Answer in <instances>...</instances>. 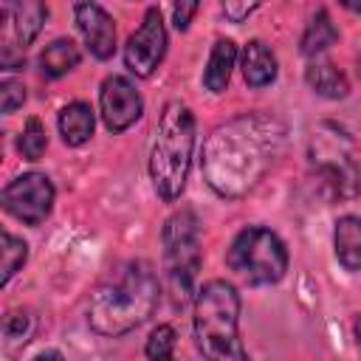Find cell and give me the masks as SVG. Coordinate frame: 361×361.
Wrapping results in <instances>:
<instances>
[{
    "label": "cell",
    "mask_w": 361,
    "mask_h": 361,
    "mask_svg": "<svg viewBox=\"0 0 361 361\" xmlns=\"http://www.w3.org/2000/svg\"><path fill=\"white\" fill-rule=\"evenodd\" d=\"M195 344L206 358L243 361L240 341V296L226 279H209L195 296Z\"/></svg>",
    "instance_id": "cell-4"
},
{
    "label": "cell",
    "mask_w": 361,
    "mask_h": 361,
    "mask_svg": "<svg viewBox=\"0 0 361 361\" xmlns=\"http://www.w3.org/2000/svg\"><path fill=\"white\" fill-rule=\"evenodd\" d=\"M243 76L251 87H268L276 79V56L262 39H251L243 48Z\"/></svg>",
    "instance_id": "cell-13"
},
{
    "label": "cell",
    "mask_w": 361,
    "mask_h": 361,
    "mask_svg": "<svg viewBox=\"0 0 361 361\" xmlns=\"http://www.w3.org/2000/svg\"><path fill=\"white\" fill-rule=\"evenodd\" d=\"M82 59V51L79 45L71 39V37H59L54 42H48L39 54V71L45 79H59L65 76L68 71H73Z\"/></svg>",
    "instance_id": "cell-15"
},
{
    "label": "cell",
    "mask_w": 361,
    "mask_h": 361,
    "mask_svg": "<svg viewBox=\"0 0 361 361\" xmlns=\"http://www.w3.org/2000/svg\"><path fill=\"white\" fill-rule=\"evenodd\" d=\"M265 0H220L223 14L228 23H243L248 14H254Z\"/></svg>",
    "instance_id": "cell-25"
},
{
    "label": "cell",
    "mask_w": 361,
    "mask_h": 361,
    "mask_svg": "<svg viewBox=\"0 0 361 361\" xmlns=\"http://www.w3.org/2000/svg\"><path fill=\"white\" fill-rule=\"evenodd\" d=\"M45 17H48L45 0H14V17H11L14 20V37L23 48L39 37Z\"/></svg>",
    "instance_id": "cell-18"
},
{
    "label": "cell",
    "mask_w": 361,
    "mask_h": 361,
    "mask_svg": "<svg viewBox=\"0 0 361 361\" xmlns=\"http://www.w3.org/2000/svg\"><path fill=\"white\" fill-rule=\"evenodd\" d=\"M93 127H96V118H93L90 104L73 102L59 110V135L68 147H82L85 141H90Z\"/></svg>",
    "instance_id": "cell-17"
},
{
    "label": "cell",
    "mask_w": 361,
    "mask_h": 361,
    "mask_svg": "<svg viewBox=\"0 0 361 361\" xmlns=\"http://www.w3.org/2000/svg\"><path fill=\"white\" fill-rule=\"evenodd\" d=\"M195 149V116L183 102H166L149 149V178L164 203H175L186 186Z\"/></svg>",
    "instance_id": "cell-3"
},
{
    "label": "cell",
    "mask_w": 361,
    "mask_h": 361,
    "mask_svg": "<svg viewBox=\"0 0 361 361\" xmlns=\"http://www.w3.org/2000/svg\"><path fill=\"white\" fill-rule=\"evenodd\" d=\"M28 259V243L14 237L11 231H3V274H0V285H8V279L25 265Z\"/></svg>",
    "instance_id": "cell-20"
},
{
    "label": "cell",
    "mask_w": 361,
    "mask_h": 361,
    "mask_svg": "<svg viewBox=\"0 0 361 361\" xmlns=\"http://www.w3.org/2000/svg\"><path fill=\"white\" fill-rule=\"evenodd\" d=\"M23 102H25V87H23V82H17V79H3V82H0V110H3V116H11L17 107H23Z\"/></svg>",
    "instance_id": "cell-24"
},
{
    "label": "cell",
    "mask_w": 361,
    "mask_h": 361,
    "mask_svg": "<svg viewBox=\"0 0 361 361\" xmlns=\"http://www.w3.org/2000/svg\"><path fill=\"white\" fill-rule=\"evenodd\" d=\"M175 341H178V338H175L172 324H158V327L149 333L144 353H147V358H172Z\"/></svg>",
    "instance_id": "cell-23"
},
{
    "label": "cell",
    "mask_w": 361,
    "mask_h": 361,
    "mask_svg": "<svg viewBox=\"0 0 361 361\" xmlns=\"http://www.w3.org/2000/svg\"><path fill=\"white\" fill-rule=\"evenodd\" d=\"M34 330V319L28 310H11L3 319V338L6 344H25Z\"/></svg>",
    "instance_id": "cell-22"
},
{
    "label": "cell",
    "mask_w": 361,
    "mask_h": 361,
    "mask_svg": "<svg viewBox=\"0 0 361 361\" xmlns=\"http://www.w3.org/2000/svg\"><path fill=\"white\" fill-rule=\"evenodd\" d=\"M39 358H62V353H56V350H48V353H39V355H37V361H39Z\"/></svg>",
    "instance_id": "cell-29"
},
{
    "label": "cell",
    "mask_w": 361,
    "mask_h": 361,
    "mask_svg": "<svg viewBox=\"0 0 361 361\" xmlns=\"http://www.w3.org/2000/svg\"><path fill=\"white\" fill-rule=\"evenodd\" d=\"M234 62H237V45H234L231 39H217L214 48H212V54H209L206 71H203V85H206V90L223 93V90L228 87Z\"/></svg>",
    "instance_id": "cell-16"
},
{
    "label": "cell",
    "mask_w": 361,
    "mask_h": 361,
    "mask_svg": "<svg viewBox=\"0 0 361 361\" xmlns=\"http://www.w3.org/2000/svg\"><path fill=\"white\" fill-rule=\"evenodd\" d=\"M305 82H307V87L316 93V96H322V99H347V93H350V82H347V76L333 65V62H327V59H316V62H310L307 65V71H305Z\"/></svg>",
    "instance_id": "cell-14"
},
{
    "label": "cell",
    "mask_w": 361,
    "mask_h": 361,
    "mask_svg": "<svg viewBox=\"0 0 361 361\" xmlns=\"http://www.w3.org/2000/svg\"><path fill=\"white\" fill-rule=\"evenodd\" d=\"M164 271L175 305H186L200 271V223L192 209L175 212L164 223Z\"/></svg>",
    "instance_id": "cell-6"
},
{
    "label": "cell",
    "mask_w": 361,
    "mask_h": 361,
    "mask_svg": "<svg viewBox=\"0 0 361 361\" xmlns=\"http://www.w3.org/2000/svg\"><path fill=\"white\" fill-rule=\"evenodd\" d=\"M158 276L147 259H133L102 282L87 302V324L93 333L116 338L144 324L158 305Z\"/></svg>",
    "instance_id": "cell-2"
},
{
    "label": "cell",
    "mask_w": 361,
    "mask_h": 361,
    "mask_svg": "<svg viewBox=\"0 0 361 361\" xmlns=\"http://www.w3.org/2000/svg\"><path fill=\"white\" fill-rule=\"evenodd\" d=\"M226 262L251 285H276L288 271V248L271 228L248 226L234 237Z\"/></svg>",
    "instance_id": "cell-7"
},
{
    "label": "cell",
    "mask_w": 361,
    "mask_h": 361,
    "mask_svg": "<svg viewBox=\"0 0 361 361\" xmlns=\"http://www.w3.org/2000/svg\"><path fill=\"white\" fill-rule=\"evenodd\" d=\"M285 147V124L265 113L237 116L203 144V178L220 197L251 192Z\"/></svg>",
    "instance_id": "cell-1"
},
{
    "label": "cell",
    "mask_w": 361,
    "mask_h": 361,
    "mask_svg": "<svg viewBox=\"0 0 361 361\" xmlns=\"http://www.w3.org/2000/svg\"><path fill=\"white\" fill-rule=\"evenodd\" d=\"M353 333H355V341H358V350H361V316H355V322H353Z\"/></svg>",
    "instance_id": "cell-28"
},
{
    "label": "cell",
    "mask_w": 361,
    "mask_h": 361,
    "mask_svg": "<svg viewBox=\"0 0 361 361\" xmlns=\"http://www.w3.org/2000/svg\"><path fill=\"white\" fill-rule=\"evenodd\" d=\"M17 147H20V152H23L25 161H39V158H42V152H45V147H48V135H45V124H42L37 116H31V118L25 121Z\"/></svg>",
    "instance_id": "cell-21"
},
{
    "label": "cell",
    "mask_w": 361,
    "mask_h": 361,
    "mask_svg": "<svg viewBox=\"0 0 361 361\" xmlns=\"http://www.w3.org/2000/svg\"><path fill=\"white\" fill-rule=\"evenodd\" d=\"M76 25L85 37L87 51L96 59H110L116 54V23L113 17L93 0H79L73 8Z\"/></svg>",
    "instance_id": "cell-11"
},
{
    "label": "cell",
    "mask_w": 361,
    "mask_h": 361,
    "mask_svg": "<svg viewBox=\"0 0 361 361\" xmlns=\"http://www.w3.org/2000/svg\"><path fill=\"white\" fill-rule=\"evenodd\" d=\"M333 245L341 268L350 274H358L361 271V217H353V214L338 217L333 231Z\"/></svg>",
    "instance_id": "cell-12"
},
{
    "label": "cell",
    "mask_w": 361,
    "mask_h": 361,
    "mask_svg": "<svg viewBox=\"0 0 361 361\" xmlns=\"http://www.w3.org/2000/svg\"><path fill=\"white\" fill-rule=\"evenodd\" d=\"M164 54H166V28L161 8H147L144 23L138 25L135 34H130L124 45V65L130 68V73L147 79L155 73Z\"/></svg>",
    "instance_id": "cell-9"
},
{
    "label": "cell",
    "mask_w": 361,
    "mask_h": 361,
    "mask_svg": "<svg viewBox=\"0 0 361 361\" xmlns=\"http://www.w3.org/2000/svg\"><path fill=\"white\" fill-rule=\"evenodd\" d=\"M310 169L319 186L336 200H353L361 195V169L353 158L347 133L336 124H322L310 141Z\"/></svg>",
    "instance_id": "cell-5"
},
{
    "label": "cell",
    "mask_w": 361,
    "mask_h": 361,
    "mask_svg": "<svg viewBox=\"0 0 361 361\" xmlns=\"http://www.w3.org/2000/svg\"><path fill=\"white\" fill-rule=\"evenodd\" d=\"M347 11H353V14H361V0H338Z\"/></svg>",
    "instance_id": "cell-27"
},
{
    "label": "cell",
    "mask_w": 361,
    "mask_h": 361,
    "mask_svg": "<svg viewBox=\"0 0 361 361\" xmlns=\"http://www.w3.org/2000/svg\"><path fill=\"white\" fill-rule=\"evenodd\" d=\"M99 107L104 127L110 133H124L133 127L144 113V99L135 90V85L124 76H107L99 90Z\"/></svg>",
    "instance_id": "cell-10"
},
{
    "label": "cell",
    "mask_w": 361,
    "mask_h": 361,
    "mask_svg": "<svg viewBox=\"0 0 361 361\" xmlns=\"http://www.w3.org/2000/svg\"><path fill=\"white\" fill-rule=\"evenodd\" d=\"M336 42H338V28L333 25L327 8H319V11L310 17V23H307L299 48H302L305 56H319V54H324V51H327L330 45H336Z\"/></svg>",
    "instance_id": "cell-19"
},
{
    "label": "cell",
    "mask_w": 361,
    "mask_h": 361,
    "mask_svg": "<svg viewBox=\"0 0 361 361\" xmlns=\"http://www.w3.org/2000/svg\"><path fill=\"white\" fill-rule=\"evenodd\" d=\"M3 209L25 226H39L54 209V183L42 172H25L3 189Z\"/></svg>",
    "instance_id": "cell-8"
},
{
    "label": "cell",
    "mask_w": 361,
    "mask_h": 361,
    "mask_svg": "<svg viewBox=\"0 0 361 361\" xmlns=\"http://www.w3.org/2000/svg\"><path fill=\"white\" fill-rule=\"evenodd\" d=\"M197 6H200V0H172V20H175L178 31H189Z\"/></svg>",
    "instance_id": "cell-26"
}]
</instances>
